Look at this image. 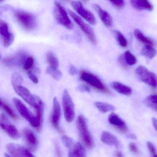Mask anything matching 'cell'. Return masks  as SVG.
Wrapping results in <instances>:
<instances>
[{
	"label": "cell",
	"mask_w": 157,
	"mask_h": 157,
	"mask_svg": "<svg viewBox=\"0 0 157 157\" xmlns=\"http://www.w3.org/2000/svg\"><path fill=\"white\" fill-rule=\"evenodd\" d=\"M77 127L82 142L88 148L91 149L94 146V141L82 115H79L77 118Z\"/></svg>",
	"instance_id": "1"
},
{
	"label": "cell",
	"mask_w": 157,
	"mask_h": 157,
	"mask_svg": "<svg viewBox=\"0 0 157 157\" xmlns=\"http://www.w3.org/2000/svg\"><path fill=\"white\" fill-rule=\"evenodd\" d=\"M79 74L81 80L87 83L91 86L108 95L111 94L110 90L106 87V86L97 76L90 72L84 70L80 71Z\"/></svg>",
	"instance_id": "2"
},
{
	"label": "cell",
	"mask_w": 157,
	"mask_h": 157,
	"mask_svg": "<svg viewBox=\"0 0 157 157\" xmlns=\"http://www.w3.org/2000/svg\"><path fill=\"white\" fill-rule=\"evenodd\" d=\"M13 101L20 115L28 121L31 126L35 128L38 131H40L41 130L40 128L36 116L32 114V112L28 109L20 100L14 98L13 99Z\"/></svg>",
	"instance_id": "3"
},
{
	"label": "cell",
	"mask_w": 157,
	"mask_h": 157,
	"mask_svg": "<svg viewBox=\"0 0 157 157\" xmlns=\"http://www.w3.org/2000/svg\"><path fill=\"white\" fill-rule=\"evenodd\" d=\"M14 16L17 22L26 30H33L36 26V17L30 13L22 11H16Z\"/></svg>",
	"instance_id": "4"
},
{
	"label": "cell",
	"mask_w": 157,
	"mask_h": 157,
	"mask_svg": "<svg viewBox=\"0 0 157 157\" xmlns=\"http://www.w3.org/2000/svg\"><path fill=\"white\" fill-rule=\"evenodd\" d=\"M54 15L58 23L68 29H73L74 25L68 15L67 11L58 1L54 2Z\"/></svg>",
	"instance_id": "5"
},
{
	"label": "cell",
	"mask_w": 157,
	"mask_h": 157,
	"mask_svg": "<svg viewBox=\"0 0 157 157\" xmlns=\"http://www.w3.org/2000/svg\"><path fill=\"white\" fill-rule=\"evenodd\" d=\"M62 103L65 119L68 122H72L75 117L74 104L67 89L63 91Z\"/></svg>",
	"instance_id": "6"
},
{
	"label": "cell",
	"mask_w": 157,
	"mask_h": 157,
	"mask_svg": "<svg viewBox=\"0 0 157 157\" xmlns=\"http://www.w3.org/2000/svg\"><path fill=\"white\" fill-rule=\"evenodd\" d=\"M139 79L147 84L154 88H157V77L155 74L150 72L146 67L140 65L136 70Z\"/></svg>",
	"instance_id": "7"
},
{
	"label": "cell",
	"mask_w": 157,
	"mask_h": 157,
	"mask_svg": "<svg viewBox=\"0 0 157 157\" xmlns=\"http://www.w3.org/2000/svg\"><path fill=\"white\" fill-rule=\"evenodd\" d=\"M68 12L70 15L71 17L75 22L78 25L80 29L85 33V35L86 36L90 41H91L93 44H96L97 42L96 36L92 28L90 27L87 24H86L81 19V18L79 17L73 11H71L70 9H68Z\"/></svg>",
	"instance_id": "8"
},
{
	"label": "cell",
	"mask_w": 157,
	"mask_h": 157,
	"mask_svg": "<svg viewBox=\"0 0 157 157\" xmlns=\"http://www.w3.org/2000/svg\"><path fill=\"white\" fill-rule=\"evenodd\" d=\"M13 86L16 93L34 108L41 100L37 96L32 95L27 88L22 86V84L15 85Z\"/></svg>",
	"instance_id": "9"
},
{
	"label": "cell",
	"mask_w": 157,
	"mask_h": 157,
	"mask_svg": "<svg viewBox=\"0 0 157 157\" xmlns=\"http://www.w3.org/2000/svg\"><path fill=\"white\" fill-rule=\"evenodd\" d=\"M28 54L26 52L20 51L12 56L6 57L3 61V63L9 68H16L24 65Z\"/></svg>",
	"instance_id": "10"
},
{
	"label": "cell",
	"mask_w": 157,
	"mask_h": 157,
	"mask_svg": "<svg viewBox=\"0 0 157 157\" xmlns=\"http://www.w3.org/2000/svg\"><path fill=\"white\" fill-rule=\"evenodd\" d=\"M0 127L6 132L11 138L18 139L20 137V134L15 126L10 123L5 115H0Z\"/></svg>",
	"instance_id": "11"
},
{
	"label": "cell",
	"mask_w": 157,
	"mask_h": 157,
	"mask_svg": "<svg viewBox=\"0 0 157 157\" xmlns=\"http://www.w3.org/2000/svg\"><path fill=\"white\" fill-rule=\"evenodd\" d=\"M74 9L85 20L91 24L94 25L97 23L96 18L90 11L85 8L81 2L78 1H73L71 2Z\"/></svg>",
	"instance_id": "12"
},
{
	"label": "cell",
	"mask_w": 157,
	"mask_h": 157,
	"mask_svg": "<svg viewBox=\"0 0 157 157\" xmlns=\"http://www.w3.org/2000/svg\"><path fill=\"white\" fill-rule=\"evenodd\" d=\"M53 107L51 115V123L52 126L59 132L62 133L59 126L61 117V107L57 98L53 99Z\"/></svg>",
	"instance_id": "13"
},
{
	"label": "cell",
	"mask_w": 157,
	"mask_h": 157,
	"mask_svg": "<svg viewBox=\"0 0 157 157\" xmlns=\"http://www.w3.org/2000/svg\"><path fill=\"white\" fill-rule=\"evenodd\" d=\"M0 35L3 39V44L5 48L11 46L14 41L13 34L9 30V26L5 21L0 20Z\"/></svg>",
	"instance_id": "14"
},
{
	"label": "cell",
	"mask_w": 157,
	"mask_h": 157,
	"mask_svg": "<svg viewBox=\"0 0 157 157\" xmlns=\"http://www.w3.org/2000/svg\"><path fill=\"white\" fill-rule=\"evenodd\" d=\"M6 149L12 156L32 157L34 156L25 147L17 144L9 143L6 145Z\"/></svg>",
	"instance_id": "15"
},
{
	"label": "cell",
	"mask_w": 157,
	"mask_h": 157,
	"mask_svg": "<svg viewBox=\"0 0 157 157\" xmlns=\"http://www.w3.org/2000/svg\"><path fill=\"white\" fill-rule=\"evenodd\" d=\"M108 120L111 124L114 126L121 133H126L128 131V128L124 121L115 113H112L108 118Z\"/></svg>",
	"instance_id": "16"
},
{
	"label": "cell",
	"mask_w": 157,
	"mask_h": 157,
	"mask_svg": "<svg viewBox=\"0 0 157 157\" xmlns=\"http://www.w3.org/2000/svg\"><path fill=\"white\" fill-rule=\"evenodd\" d=\"M23 133L29 149L31 151H35L39 144L38 140L36 135L29 128H25L23 130Z\"/></svg>",
	"instance_id": "17"
},
{
	"label": "cell",
	"mask_w": 157,
	"mask_h": 157,
	"mask_svg": "<svg viewBox=\"0 0 157 157\" xmlns=\"http://www.w3.org/2000/svg\"><path fill=\"white\" fill-rule=\"evenodd\" d=\"M93 7L98 13L102 23L106 27H111L112 26L113 24L112 18L107 11L103 10L99 5L96 4L93 5Z\"/></svg>",
	"instance_id": "18"
},
{
	"label": "cell",
	"mask_w": 157,
	"mask_h": 157,
	"mask_svg": "<svg viewBox=\"0 0 157 157\" xmlns=\"http://www.w3.org/2000/svg\"><path fill=\"white\" fill-rule=\"evenodd\" d=\"M101 141L104 143L115 147L117 148L120 147V143L117 137L109 132L104 131L102 133L101 135Z\"/></svg>",
	"instance_id": "19"
},
{
	"label": "cell",
	"mask_w": 157,
	"mask_h": 157,
	"mask_svg": "<svg viewBox=\"0 0 157 157\" xmlns=\"http://www.w3.org/2000/svg\"><path fill=\"white\" fill-rule=\"evenodd\" d=\"M131 5L138 10L152 11L153 6L148 0H130Z\"/></svg>",
	"instance_id": "20"
},
{
	"label": "cell",
	"mask_w": 157,
	"mask_h": 157,
	"mask_svg": "<svg viewBox=\"0 0 157 157\" xmlns=\"http://www.w3.org/2000/svg\"><path fill=\"white\" fill-rule=\"evenodd\" d=\"M111 86L118 93L125 96H130L132 94V88L119 82H113L111 83Z\"/></svg>",
	"instance_id": "21"
},
{
	"label": "cell",
	"mask_w": 157,
	"mask_h": 157,
	"mask_svg": "<svg viewBox=\"0 0 157 157\" xmlns=\"http://www.w3.org/2000/svg\"><path fill=\"white\" fill-rule=\"evenodd\" d=\"M85 148L80 143H76L74 146L70 150L69 154L70 157H84L86 156Z\"/></svg>",
	"instance_id": "22"
},
{
	"label": "cell",
	"mask_w": 157,
	"mask_h": 157,
	"mask_svg": "<svg viewBox=\"0 0 157 157\" xmlns=\"http://www.w3.org/2000/svg\"><path fill=\"white\" fill-rule=\"evenodd\" d=\"M134 33L136 39L140 42L144 43L145 45H151L153 46L155 45V41L152 38L145 36L143 32L139 29H135Z\"/></svg>",
	"instance_id": "23"
},
{
	"label": "cell",
	"mask_w": 157,
	"mask_h": 157,
	"mask_svg": "<svg viewBox=\"0 0 157 157\" xmlns=\"http://www.w3.org/2000/svg\"><path fill=\"white\" fill-rule=\"evenodd\" d=\"M36 111V118L39 125L40 128L41 129L43 121V111H44V105L42 100H40L34 108Z\"/></svg>",
	"instance_id": "24"
},
{
	"label": "cell",
	"mask_w": 157,
	"mask_h": 157,
	"mask_svg": "<svg viewBox=\"0 0 157 157\" xmlns=\"http://www.w3.org/2000/svg\"><path fill=\"white\" fill-rule=\"evenodd\" d=\"M141 54L148 59H152L156 56L157 51L153 46L145 45L141 51Z\"/></svg>",
	"instance_id": "25"
},
{
	"label": "cell",
	"mask_w": 157,
	"mask_h": 157,
	"mask_svg": "<svg viewBox=\"0 0 157 157\" xmlns=\"http://www.w3.org/2000/svg\"><path fill=\"white\" fill-rule=\"evenodd\" d=\"M96 108L102 113H106L115 110L114 106L109 103L102 102H96L95 103Z\"/></svg>",
	"instance_id": "26"
},
{
	"label": "cell",
	"mask_w": 157,
	"mask_h": 157,
	"mask_svg": "<svg viewBox=\"0 0 157 157\" xmlns=\"http://www.w3.org/2000/svg\"><path fill=\"white\" fill-rule=\"evenodd\" d=\"M146 105L157 112V95H152L146 98L144 100Z\"/></svg>",
	"instance_id": "27"
},
{
	"label": "cell",
	"mask_w": 157,
	"mask_h": 157,
	"mask_svg": "<svg viewBox=\"0 0 157 157\" xmlns=\"http://www.w3.org/2000/svg\"><path fill=\"white\" fill-rule=\"evenodd\" d=\"M47 60L49 67L58 69L59 67V62L56 55L52 52H49L47 55Z\"/></svg>",
	"instance_id": "28"
},
{
	"label": "cell",
	"mask_w": 157,
	"mask_h": 157,
	"mask_svg": "<svg viewBox=\"0 0 157 157\" xmlns=\"http://www.w3.org/2000/svg\"><path fill=\"white\" fill-rule=\"evenodd\" d=\"M113 34L120 46L123 48H126L128 43L127 40L125 39L124 35L120 31L117 30H113Z\"/></svg>",
	"instance_id": "29"
},
{
	"label": "cell",
	"mask_w": 157,
	"mask_h": 157,
	"mask_svg": "<svg viewBox=\"0 0 157 157\" xmlns=\"http://www.w3.org/2000/svg\"><path fill=\"white\" fill-rule=\"evenodd\" d=\"M124 56L127 65H134L137 62L136 57L132 53H131L130 51H125L124 54Z\"/></svg>",
	"instance_id": "30"
},
{
	"label": "cell",
	"mask_w": 157,
	"mask_h": 157,
	"mask_svg": "<svg viewBox=\"0 0 157 157\" xmlns=\"http://www.w3.org/2000/svg\"><path fill=\"white\" fill-rule=\"evenodd\" d=\"M46 72L47 73L51 75L56 80H60L62 77V73L58 69L48 67L47 68Z\"/></svg>",
	"instance_id": "31"
},
{
	"label": "cell",
	"mask_w": 157,
	"mask_h": 157,
	"mask_svg": "<svg viewBox=\"0 0 157 157\" xmlns=\"http://www.w3.org/2000/svg\"><path fill=\"white\" fill-rule=\"evenodd\" d=\"M62 140L64 145L70 150L73 147L75 144L73 139L66 135H63L62 137Z\"/></svg>",
	"instance_id": "32"
},
{
	"label": "cell",
	"mask_w": 157,
	"mask_h": 157,
	"mask_svg": "<svg viewBox=\"0 0 157 157\" xmlns=\"http://www.w3.org/2000/svg\"><path fill=\"white\" fill-rule=\"evenodd\" d=\"M35 64V59L32 56H28L26 58L24 64V68L25 70H30L34 66Z\"/></svg>",
	"instance_id": "33"
},
{
	"label": "cell",
	"mask_w": 157,
	"mask_h": 157,
	"mask_svg": "<svg viewBox=\"0 0 157 157\" xmlns=\"http://www.w3.org/2000/svg\"><path fill=\"white\" fill-rule=\"evenodd\" d=\"M2 106L4 110L6 112L12 119L14 120H17V119H18V117H17V114L15 113L13 109H12L8 104H6V103H3Z\"/></svg>",
	"instance_id": "34"
},
{
	"label": "cell",
	"mask_w": 157,
	"mask_h": 157,
	"mask_svg": "<svg viewBox=\"0 0 157 157\" xmlns=\"http://www.w3.org/2000/svg\"><path fill=\"white\" fill-rule=\"evenodd\" d=\"M23 79L21 76L19 74L15 73L12 75V85L22 84Z\"/></svg>",
	"instance_id": "35"
},
{
	"label": "cell",
	"mask_w": 157,
	"mask_h": 157,
	"mask_svg": "<svg viewBox=\"0 0 157 157\" xmlns=\"http://www.w3.org/2000/svg\"><path fill=\"white\" fill-rule=\"evenodd\" d=\"M147 145L151 155L153 157H156L157 155V151L155 147L151 142H148Z\"/></svg>",
	"instance_id": "36"
},
{
	"label": "cell",
	"mask_w": 157,
	"mask_h": 157,
	"mask_svg": "<svg viewBox=\"0 0 157 157\" xmlns=\"http://www.w3.org/2000/svg\"><path fill=\"white\" fill-rule=\"evenodd\" d=\"M109 1L118 8H122L124 5V0H109Z\"/></svg>",
	"instance_id": "37"
},
{
	"label": "cell",
	"mask_w": 157,
	"mask_h": 157,
	"mask_svg": "<svg viewBox=\"0 0 157 157\" xmlns=\"http://www.w3.org/2000/svg\"><path fill=\"white\" fill-rule=\"evenodd\" d=\"M129 149H130V151L133 153L134 154L136 155H138L140 154L139 152V149H138V147H137V146L134 143H131L129 144Z\"/></svg>",
	"instance_id": "38"
},
{
	"label": "cell",
	"mask_w": 157,
	"mask_h": 157,
	"mask_svg": "<svg viewBox=\"0 0 157 157\" xmlns=\"http://www.w3.org/2000/svg\"><path fill=\"white\" fill-rule=\"evenodd\" d=\"M28 75V77H29V79L34 84H37L38 83L39 81L37 77L33 73H31V72H29Z\"/></svg>",
	"instance_id": "39"
},
{
	"label": "cell",
	"mask_w": 157,
	"mask_h": 157,
	"mask_svg": "<svg viewBox=\"0 0 157 157\" xmlns=\"http://www.w3.org/2000/svg\"><path fill=\"white\" fill-rule=\"evenodd\" d=\"M118 61H119V63L120 64V65H121L123 67L125 68V69L127 68V64L126 63V61H125L124 55H121V56L119 57Z\"/></svg>",
	"instance_id": "40"
},
{
	"label": "cell",
	"mask_w": 157,
	"mask_h": 157,
	"mask_svg": "<svg viewBox=\"0 0 157 157\" xmlns=\"http://www.w3.org/2000/svg\"><path fill=\"white\" fill-rule=\"evenodd\" d=\"M78 89L79 91L83 92H89L90 91V88L84 85H81L78 87Z\"/></svg>",
	"instance_id": "41"
},
{
	"label": "cell",
	"mask_w": 157,
	"mask_h": 157,
	"mask_svg": "<svg viewBox=\"0 0 157 157\" xmlns=\"http://www.w3.org/2000/svg\"><path fill=\"white\" fill-rule=\"evenodd\" d=\"M55 151H56V155L57 156L61 157L62 156V152L61 150L60 147L59 145V144L57 143H55Z\"/></svg>",
	"instance_id": "42"
},
{
	"label": "cell",
	"mask_w": 157,
	"mask_h": 157,
	"mask_svg": "<svg viewBox=\"0 0 157 157\" xmlns=\"http://www.w3.org/2000/svg\"><path fill=\"white\" fill-rule=\"evenodd\" d=\"M69 73L72 76L76 75L77 73V70L76 67H75L73 65H71L69 68Z\"/></svg>",
	"instance_id": "43"
},
{
	"label": "cell",
	"mask_w": 157,
	"mask_h": 157,
	"mask_svg": "<svg viewBox=\"0 0 157 157\" xmlns=\"http://www.w3.org/2000/svg\"><path fill=\"white\" fill-rule=\"evenodd\" d=\"M152 122H153V124L155 127V129L157 131V119L155 118H153L152 119Z\"/></svg>",
	"instance_id": "44"
},
{
	"label": "cell",
	"mask_w": 157,
	"mask_h": 157,
	"mask_svg": "<svg viewBox=\"0 0 157 157\" xmlns=\"http://www.w3.org/2000/svg\"><path fill=\"white\" fill-rule=\"evenodd\" d=\"M127 137L129 138H130V139H136V136L135 135L131 134L128 135H127Z\"/></svg>",
	"instance_id": "45"
},
{
	"label": "cell",
	"mask_w": 157,
	"mask_h": 157,
	"mask_svg": "<svg viewBox=\"0 0 157 157\" xmlns=\"http://www.w3.org/2000/svg\"><path fill=\"white\" fill-rule=\"evenodd\" d=\"M115 156L118 157H123V155L122 154L121 152H120V151H117L115 153Z\"/></svg>",
	"instance_id": "46"
},
{
	"label": "cell",
	"mask_w": 157,
	"mask_h": 157,
	"mask_svg": "<svg viewBox=\"0 0 157 157\" xmlns=\"http://www.w3.org/2000/svg\"><path fill=\"white\" fill-rule=\"evenodd\" d=\"M3 103L2 102V100H0V106H2V105Z\"/></svg>",
	"instance_id": "47"
},
{
	"label": "cell",
	"mask_w": 157,
	"mask_h": 157,
	"mask_svg": "<svg viewBox=\"0 0 157 157\" xmlns=\"http://www.w3.org/2000/svg\"><path fill=\"white\" fill-rule=\"evenodd\" d=\"M5 156L6 157H10V155H7L6 154H5Z\"/></svg>",
	"instance_id": "48"
},
{
	"label": "cell",
	"mask_w": 157,
	"mask_h": 157,
	"mask_svg": "<svg viewBox=\"0 0 157 157\" xmlns=\"http://www.w3.org/2000/svg\"><path fill=\"white\" fill-rule=\"evenodd\" d=\"M4 1V0H0V2H2L3 1Z\"/></svg>",
	"instance_id": "49"
},
{
	"label": "cell",
	"mask_w": 157,
	"mask_h": 157,
	"mask_svg": "<svg viewBox=\"0 0 157 157\" xmlns=\"http://www.w3.org/2000/svg\"><path fill=\"white\" fill-rule=\"evenodd\" d=\"M66 1H69V2H70V1H71V0H66Z\"/></svg>",
	"instance_id": "50"
},
{
	"label": "cell",
	"mask_w": 157,
	"mask_h": 157,
	"mask_svg": "<svg viewBox=\"0 0 157 157\" xmlns=\"http://www.w3.org/2000/svg\"><path fill=\"white\" fill-rule=\"evenodd\" d=\"M83 1H86V0H83Z\"/></svg>",
	"instance_id": "51"
},
{
	"label": "cell",
	"mask_w": 157,
	"mask_h": 157,
	"mask_svg": "<svg viewBox=\"0 0 157 157\" xmlns=\"http://www.w3.org/2000/svg\"><path fill=\"white\" fill-rule=\"evenodd\" d=\"M1 54H0V58H1Z\"/></svg>",
	"instance_id": "52"
}]
</instances>
